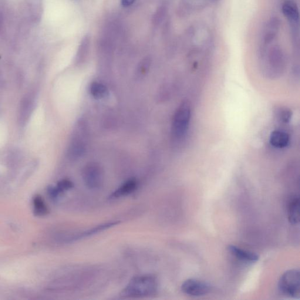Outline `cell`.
Listing matches in <instances>:
<instances>
[{
    "label": "cell",
    "mask_w": 300,
    "mask_h": 300,
    "mask_svg": "<svg viewBox=\"0 0 300 300\" xmlns=\"http://www.w3.org/2000/svg\"><path fill=\"white\" fill-rule=\"evenodd\" d=\"M290 139L289 135L283 131H275L271 134L270 142L273 146L283 148L287 147L289 144Z\"/></svg>",
    "instance_id": "cell-14"
},
{
    "label": "cell",
    "mask_w": 300,
    "mask_h": 300,
    "mask_svg": "<svg viewBox=\"0 0 300 300\" xmlns=\"http://www.w3.org/2000/svg\"><path fill=\"white\" fill-rule=\"evenodd\" d=\"M288 219L292 225H298L300 222V198L293 197L289 201L288 207Z\"/></svg>",
    "instance_id": "cell-12"
},
{
    "label": "cell",
    "mask_w": 300,
    "mask_h": 300,
    "mask_svg": "<svg viewBox=\"0 0 300 300\" xmlns=\"http://www.w3.org/2000/svg\"><path fill=\"white\" fill-rule=\"evenodd\" d=\"M136 0H121V4L124 7H127L133 4Z\"/></svg>",
    "instance_id": "cell-21"
},
{
    "label": "cell",
    "mask_w": 300,
    "mask_h": 300,
    "mask_svg": "<svg viewBox=\"0 0 300 300\" xmlns=\"http://www.w3.org/2000/svg\"><path fill=\"white\" fill-rule=\"evenodd\" d=\"M183 292L189 296H201L208 294L211 291L208 283L197 279H188L181 286Z\"/></svg>",
    "instance_id": "cell-6"
},
{
    "label": "cell",
    "mask_w": 300,
    "mask_h": 300,
    "mask_svg": "<svg viewBox=\"0 0 300 300\" xmlns=\"http://www.w3.org/2000/svg\"><path fill=\"white\" fill-rule=\"evenodd\" d=\"M151 60L150 58H146L143 60L139 66L140 71L143 73L147 71L148 67H150Z\"/></svg>",
    "instance_id": "cell-20"
},
{
    "label": "cell",
    "mask_w": 300,
    "mask_h": 300,
    "mask_svg": "<svg viewBox=\"0 0 300 300\" xmlns=\"http://www.w3.org/2000/svg\"><path fill=\"white\" fill-rule=\"evenodd\" d=\"M33 210L37 216H44L48 213L47 207L43 198L39 195H36L33 199Z\"/></svg>",
    "instance_id": "cell-17"
},
{
    "label": "cell",
    "mask_w": 300,
    "mask_h": 300,
    "mask_svg": "<svg viewBox=\"0 0 300 300\" xmlns=\"http://www.w3.org/2000/svg\"><path fill=\"white\" fill-rule=\"evenodd\" d=\"M84 127L79 125L76 131V134L70 143L69 148V156L72 159H77L83 156L85 152L86 145L85 143V130Z\"/></svg>",
    "instance_id": "cell-7"
},
{
    "label": "cell",
    "mask_w": 300,
    "mask_h": 300,
    "mask_svg": "<svg viewBox=\"0 0 300 300\" xmlns=\"http://www.w3.org/2000/svg\"><path fill=\"white\" fill-rule=\"evenodd\" d=\"M1 15H0V32H1V28H2V21H1Z\"/></svg>",
    "instance_id": "cell-22"
},
{
    "label": "cell",
    "mask_w": 300,
    "mask_h": 300,
    "mask_svg": "<svg viewBox=\"0 0 300 300\" xmlns=\"http://www.w3.org/2000/svg\"><path fill=\"white\" fill-rule=\"evenodd\" d=\"M82 177L86 186L91 190L100 188L103 183V172L102 168L97 163L87 164L83 168Z\"/></svg>",
    "instance_id": "cell-5"
},
{
    "label": "cell",
    "mask_w": 300,
    "mask_h": 300,
    "mask_svg": "<svg viewBox=\"0 0 300 300\" xmlns=\"http://www.w3.org/2000/svg\"><path fill=\"white\" fill-rule=\"evenodd\" d=\"M73 187L72 182L68 180H63L59 182L56 186L49 187L48 188V193L50 197L53 199L56 198L64 191L69 190Z\"/></svg>",
    "instance_id": "cell-15"
},
{
    "label": "cell",
    "mask_w": 300,
    "mask_h": 300,
    "mask_svg": "<svg viewBox=\"0 0 300 300\" xmlns=\"http://www.w3.org/2000/svg\"><path fill=\"white\" fill-rule=\"evenodd\" d=\"M90 44V38L89 35H86L83 38L81 42L78 52H77V58L78 59L85 58L87 53H88Z\"/></svg>",
    "instance_id": "cell-18"
},
{
    "label": "cell",
    "mask_w": 300,
    "mask_h": 300,
    "mask_svg": "<svg viewBox=\"0 0 300 300\" xmlns=\"http://www.w3.org/2000/svg\"><path fill=\"white\" fill-rule=\"evenodd\" d=\"M137 188V181L135 179H130L125 182L114 191L110 198L116 199L128 196L134 193Z\"/></svg>",
    "instance_id": "cell-11"
},
{
    "label": "cell",
    "mask_w": 300,
    "mask_h": 300,
    "mask_svg": "<svg viewBox=\"0 0 300 300\" xmlns=\"http://www.w3.org/2000/svg\"><path fill=\"white\" fill-rule=\"evenodd\" d=\"M35 105V99L32 94H27L20 103L18 120L21 125H24L31 116Z\"/></svg>",
    "instance_id": "cell-8"
},
{
    "label": "cell",
    "mask_w": 300,
    "mask_h": 300,
    "mask_svg": "<svg viewBox=\"0 0 300 300\" xmlns=\"http://www.w3.org/2000/svg\"><path fill=\"white\" fill-rule=\"evenodd\" d=\"M191 117L190 103L185 101L177 108L172 123L171 134L173 139L181 140L187 133Z\"/></svg>",
    "instance_id": "cell-3"
},
{
    "label": "cell",
    "mask_w": 300,
    "mask_h": 300,
    "mask_svg": "<svg viewBox=\"0 0 300 300\" xmlns=\"http://www.w3.org/2000/svg\"><path fill=\"white\" fill-rule=\"evenodd\" d=\"M120 222L115 221L107 222V223L99 225L97 226L96 227H94L92 229H89V230H87L83 232L82 234L76 235L75 237L73 238V240H79L80 239L90 237V236H92L100 233L101 232L107 230V229L111 228L114 227V226H116Z\"/></svg>",
    "instance_id": "cell-13"
},
{
    "label": "cell",
    "mask_w": 300,
    "mask_h": 300,
    "mask_svg": "<svg viewBox=\"0 0 300 300\" xmlns=\"http://www.w3.org/2000/svg\"><path fill=\"white\" fill-rule=\"evenodd\" d=\"M262 65L266 76L276 78L285 69L286 60L281 47L274 45L267 50H261Z\"/></svg>",
    "instance_id": "cell-2"
},
{
    "label": "cell",
    "mask_w": 300,
    "mask_h": 300,
    "mask_svg": "<svg viewBox=\"0 0 300 300\" xmlns=\"http://www.w3.org/2000/svg\"><path fill=\"white\" fill-rule=\"evenodd\" d=\"M90 92L92 96L96 99H102L105 98L109 94L106 86L103 83L94 82L91 84Z\"/></svg>",
    "instance_id": "cell-16"
},
{
    "label": "cell",
    "mask_w": 300,
    "mask_h": 300,
    "mask_svg": "<svg viewBox=\"0 0 300 300\" xmlns=\"http://www.w3.org/2000/svg\"><path fill=\"white\" fill-rule=\"evenodd\" d=\"M283 14L288 20L291 26L299 25V11L298 5L293 0H287L282 6Z\"/></svg>",
    "instance_id": "cell-9"
},
{
    "label": "cell",
    "mask_w": 300,
    "mask_h": 300,
    "mask_svg": "<svg viewBox=\"0 0 300 300\" xmlns=\"http://www.w3.org/2000/svg\"><path fill=\"white\" fill-rule=\"evenodd\" d=\"M228 250L239 260L246 262H256L259 260V256L254 252L248 251L237 246H229Z\"/></svg>",
    "instance_id": "cell-10"
},
{
    "label": "cell",
    "mask_w": 300,
    "mask_h": 300,
    "mask_svg": "<svg viewBox=\"0 0 300 300\" xmlns=\"http://www.w3.org/2000/svg\"><path fill=\"white\" fill-rule=\"evenodd\" d=\"M300 275L299 270L286 272L279 282V288L283 295L289 298L299 299L300 293Z\"/></svg>",
    "instance_id": "cell-4"
},
{
    "label": "cell",
    "mask_w": 300,
    "mask_h": 300,
    "mask_svg": "<svg viewBox=\"0 0 300 300\" xmlns=\"http://www.w3.org/2000/svg\"><path fill=\"white\" fill-rule=\"evenodd\" d=\"M167 11V6L165 4L161 5L156 10L153 17V22L154 25H158L163 21L166 16Z\"/></svg>",
    "instance_id": "cell-19"
},
{
    "label": "cell",
    "mask_w": 300,
    "mask_h": 300,
    "mask_svg": "<svg viewBox=\"0 0 300 300\" xmlns=\"http://www.w3.org/2000/svg\"><path fill=\"white\" fill-rule=\"evenodd\" d=\"M158 282L152 275L137 276L128 283L122 292L123 296L130 298H147L156 294Z\"/></svg>",
    "instance_id": "cell-1"
}]
</instances>
